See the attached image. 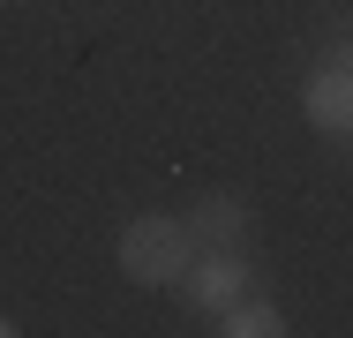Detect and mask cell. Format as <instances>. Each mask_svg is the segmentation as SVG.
<instances>
[{"label": "cell", "mask_w": 353, "mask_h": 338, "mask_svg": "<svg viewBox=\"0 0 353 338\" xmlns=\"http://www.w3.org/2000/svg\"><path fill=\"white\" fill-rule=\"evenodd\" d=\"M188 264H196V241H188L181 218H136L121 233V270L136 286H181Z\"/></svg>", "instance_id": "cell-1"}, {"label": "cell", "mask_w": 353, "mask_h": 338, "mask_svg": "<svg viewBox=\"0 0 353 338\" xmlns=\"http://www.w3.org/2000/svg\"><path fill=\"white\" fill-rule=\"evenodd\" d=\"M308 121L323 135H353V68H323L316 83H308Z\"/></svg>", "instance_id": "cell-2"}, {"label": "cell", "mask_w": 353, "mask_h": 338, "mask_svg": "<svg viewBox=\"0 0 353 338\" xmlns=\"http://www.w3.org/2000/svg\"><path fill=\"white\" fill-rule=\"evenodd\" d=\"M241 233H248V203H233V196H203L196 218H188L196 248H241Z\"/></svg>", "instance_id": "cell-3"}, {"label": "cell", "mask_w": 353, "mask_h": 338, "mask_svg": "<svg viewBox=\"0 0 353 338\" xmlns=\"http://www.w3.org/2000/svg\"><path fill=\"white\" fill-rule=\"evenodd\" d=\"M241 286H248V264H241V248H203L196 301H203V308H233V301H241Z\"/></svg>", "instance_id": "cell-4"}, {"label": "cell", "mask_w": 353, "mask_h": 338, "mask_svg": "<svg viewBox=\"0 0 353 338\" xmlns=\"http://www.w3.org/2000/svg\"><path fill=\"white\" fill-rule=\"evenodd\" d=\"M218 331H225V338H279L285 324H279V308H271V301H233Z\"/></svg>", "instance_id": "cell-5"}, {"label": "cell", "mask_w": 353, "mask_h": 338, "mask_svg": "<svg viewBox=\"0 0 353 338\" xmlns=\"http://www.w3.org/2000/svg\"><path fill=\"white\" fill-rule=\"evenodd\" d=\"M8 331H15V324H0V338H8Z\"/></svg>", "instance_id": "cell-6"}]
</instances>
